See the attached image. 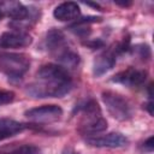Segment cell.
Returning <instances> with one entry per match:
<instances>
[{"label":"cell","instance_id":"cell-2","mask_svg":"<svg viewBox=\"0 0 154 154\" xmlns=\"http://www.w3.org/2000/svg\"><path fill=\"white\" fill-rule=\"evenodd\" d=\"M46 48L63 67H75L79 63L78 53L70 46L64 32L59 29H51L46 35Z\"/></svg>","mask_w":154,"mask_h":154},{"label":"cell","instance_id":"cell-11","mask_svg":"<svg viewBox=\"0 0 154 154\" xmlns=\"http://www.w3.org/2000/svg\"><path fill=\"white\" fill-rule=\"evenodd\" d=\"M53 16L55 19H58L60 22L73 20L81 16V8L76 2H72V1L61 2L60 5H58L54 8Z\"/></svg>","mask_w":154,"mask_h":154},{"label":"cell","instance_id":"cell-9","mask_svg":"<svg viewBox=\"0 0 154 154\" xmlns=\"http://www.w3.org/2000/svg\"><path fill=\"white\" fill-rule=\"evenodd\" d=\"M32 37L25 31H5L0 35V47L2 48H24L30 46Z\"/></svg>","mask_w":154,"mask_h":154},{"label":"cell","instance_id":"cell-13","mask_svg":"<svg viewBox=\"0 0 154 154\" xmlns=\"http://www.w3.org/2000/svg\"><path fill=\"white\" fill-rule=\"evenodd\" d=\"M0 154H41L40 148L34 144H10L0 148Z\"/></svg>","mask_w":154,"mask_h":154},{"label":"cell","instance_id":"cell-19","mask_svg":"<svg viewBox=\"0 0 154 154\" xmlns=\"http://www.w3.org/2000/svg\"><path fill=\"white\" fill-rule=\"evenodd\" d=\"M2 17H4V14H2V12H1V10H0V20H1Z\"/></svg>","mask_w":154,"mask_h":154},{"label":"cell","instance_id":"cell-5","mask_svg":"<svg viewBox=\"0 0 154 154\" xmlns=\"http://www.w3.org/2000/svg\"><path fill=\"white\" fill-rule=\"evenodd\" d=\"M0 67L10 78L19 79L29 70L30 58L22 53H1Z\"/></svg>","mask_w":154,"mask_h":154},{"label":"cell","instance_id":"cell-6","mask_svg":"<svg viewBox=\"0 0 154 154\" xmlns=\"http://www.w3.org/2000/svg\"><path fill=\"white\" fill-rule=\"evenodd\" d=\"M24 116L35 123H53L61 118L63 109L57 105H43L25 111Z\"/></svg>","mask_w":154,"mask_h":154},{"label":"cell","instance_id":"cell-12","mask_svg":"<svg viewBox=\"0 0 154 154\" xmlns=\"http://www.w3.org/2000/svg\"><path fill=\"white\" fill-rule=\"evenodd\" d=\"M24 129H25V125L23 123H19L10 118H1L0 119V141L10 138L22 132Z\"/></svg>","mask_w":154,"mask_h":154},{"label":"cell","instance_id":"cell-16","mask_svg":"<svg viewBox=\"0 0 154 154\" xmlns=\"http://www.w3.org/2000/svg\"><path fill=\"white\" fill-rule=\"evenodd\" d=\"M153 148H154V144H153V136H150L144 143H143V149L152 153L153 152Z\"/></svg>","mask_w":154,"mask_h":154},{"label":"cell","instance_id":"cell-14","mask_svg":"<svg viewBox=\"0 0 154 154\" xmlns=\"http://www.w3.org/2000/svg\"><path fill=\"white\" fill-rule=\"evenodd\" d=\"M14 100V93L11 90H0V106L11 103Z\"/></svg>","mask_w":154,"mask_h":154},{"label":"cell","instance_id":"cell-7","mask_svg":"<svg viewBox=\"0 0 154 154\" xmlns=\"http://www.w3.org/2000/svg\"><path fill=\"white\" fill-rule=\"evenodd\" d=\"M146 79H147V72L144 70L128 67L126 70H123L118 72L116 76H113L112 82H116L118 84H122L129 88H136V87L143 85Z\"/></svg>","mask_w":154,"mask_h":154},{"label":"cell","instance_id":"cell-17","mask_svg":"<svg viewBox=\"0 0 154 154\" xmlns=\"http://www.w3.org/2000/svg\"><path fill=\"white\" fill-rule=\"evenodd\" d=\"M146 108L148 109L149 114H150V116H153V103H152V101H149V102L146 105Z\"/></svg>","mask_w":154,"mask_h":154},{"label":"cell","instance_id":"cell-15","mask_svg":"<svg viewBox=\"0 0 154 154\" xmlns=\"http://www.w3.org/2000/svg\"><path fill=\"white\" fill-rule=\"evenodd\" d=\"M134 52H137L140 54L141 58H147L150 55V51H149V47L146 46V45H138L136 47H134Z\"/></svg>","mask_w":154,"mask_h":154},{"label":"cell","instance_id":"cell-8","mask_svg":"<svg viewBox=\"0 0 154 154\" xmlns=\"http://www.w3.org/2000/svg\"><path fill=\"white\" fill-rule=\"evenodd\" d=\"M89 146L99 148H122L128 144V138L120 132H109L102 136H90L85 138Z\"/></svg>","mask_w":154,"mask_h":154},{"label":"cell","instance_id":"cell-4","mask_svg":"<svg viewBox=\"0 0 154 154\" xmlns=\"http://www.w3.org/2000/svg\"><path fill=\"white\" fill-rule=\"evenodd\" d=\"M102 101L106 105L108 113L119 122H125L132 118L134 109L129 100H126L119 93L112 90H105L101 94Z\"/></svg>","mask_w":154,"mask_h":154},{"label":"cell","instance_id":"cell-10","mask_svg":"<svg viewBox=\"0 0 154 154\" xmlns=\"http://www.w3.org/2000/svg\"><path fill=\"white\" fill-rule=\"evenodd\" d=\"M116 53L113 52V49L106 51L103 53H101L100 55H97L94 59L93 63V73L95 77H101L105 73H107L109 70L113 69V66L116 65Z\"/></svg>","mask_w":154,"mask_h":154},{"label":"cell","instance_id":"cell-18","mask_svg":"<svg viewBox=\"0 0 154 154\" xmlns=\"http://www.w3.org/2000/svg\"><path fill=\"white\" fill-rule=\"evenodd\" d=\"M116 4L117 5H119V6H123V7H126V6H130L131 5V2H124V1H116Z\"/></svg>","mask_w":154,"mask_h":154},{"label":"cell","instance_id":"cell-1","mask_svg":"<svg viewBox=\"0 0 154 154\" xmlns=\"http://www.w3.org/2000/svg\"><path fill=\"white\" fill-rule=\"evenodd\" d=\"M72 88V79L65 67L46 64L36 73V79L26 87V93L36 99L61 97Z\"/></svg>","mask_w":154,"mask_h":154},{"label":"cell","instance_id":"cell-3","mask_svg":"<svg viewBox=\"0 0 154 154\" xmlns=\"http://www.w3.org/2000/svg\"><path fill=\"white\" fill-rule=\"evenodd\" d=\"M78 111L81 113L78 130L84 135H95L107 129V122L102 117L101 108L94 99H89L83 102Z\"/></svg>","mask_w":154,"mask_h":154}]
</instances>
